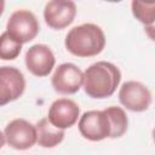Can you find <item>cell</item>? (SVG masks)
I'll return each mask as SVG.
<instances>
[{"label": "cell", "instance_id": "6da1fadb", "mask_svg": "<svg viewBox=\"0 0 155 155\" xmlns=\"http://www.w3.org/2000/svg\"><path fill=\"white\" fill-rule=\"evenodd\" d=\"M121 81L120 69L105 61L91 64L84 73L82 87L85 93L96 99L110 97L117 88Z\"/></svg>", "mask_w": 155, "mask_h": 155}, {"label": "cell", "instance_id": "7a4b0ae2", "mask_svg": "<svg viewBox=\"0 0 155 155\" xmlns=\"http://www.w3.org/2000/svg\"><path fill=\"white\" fill-rule=\"evenodd\" d=\"M64 45L65 48L76 57H93L104 50L105 35L99 25L84 23L68 31Z\"/></svg>", "mask_w": 155, "mask_h": 155}, {"label": "cell", "instance_id": "3957f363", "mask_svg": "<svg viewBox=\"0 0 155 155\" xmlns=\"http://www.w3.org/2000/svg\"><path fill=\"white\" fill-rule=\"evenodd\" d=\"M40 25L35 15L25 8L15 11L6 24L7 34L19 44L31 41L39 34Z\"/></svg>", "mask_w": 155, "mask_h": 155}, {"label": "cell", "instance_id": "277c9868", "mask_svg": "<svg viewBox=\"0 0 155 155\" xmlns=\"http://www.w3.org/2000/svg\"><path fill=\"white\" fill-rule=\"evenodd\" d=\"M80 134L91 142H99L111 136V126L108 115L104 110H90L80 116L79 124Z\"/></svg>", "mask_w": 155, "mask_h": 155}, {"label": "cell", "instance_id": "5b68a950", "mask_svg": "<svg viewBox=\"0 0 155 155\" xmlns=\"http://www.w3.org/2000/svg\"><path fill=\"white\" fill-rule=\"evenodd\" d=\"M4 140L8 147L16 150L30 149L35 143H38L36 127L24 119H15L5 127Z\"/></svg>", "mask_w": 155, "mask_h": 155}, {"label": "cell", "instance_id": "8992f818", "mask_svg": "<svg viewBox=\"0 0 155 155\" xmlns=\"http://www.w3.org/2000/svg\"><path fill=\"white\" fill-rule=\"evenodd\" d=\"M120 103L134 113L145 111L151 104V93L149 88L139 81H126L119 91Z\"/></svg>", "mask_w": 155, "mask_h": 155}, {"label": "cell", "instance_id": "52a82bcc", "mask_svg": "<svg viewBox=\"0 0 155 155\" xmlns=\"http://www.w3.org/2000/svg\"><path fill=\"white\" fill-rule=\"evenodd\" d=\"M84 82V73L79 67L73 63L59 64L52 78L51 84L53 90L61 94H74L76 93Z\"/></svg>", "mask_w": 155, "mask_h": 155}, {"label": "cell", "instance_id": "ba28073f", "mask_svg": "<svg viewBox=\"0 0 155 155\" xmlns=\"http://www.w3.org/2000/svg\"><path fill=\"white\" fill-rule=\"evenodd\" d=\"M76 16V5L70 0H52L45 5V23L56 30H62L74 22Z\"/></svg>", "mask_w": 155, "mask_h": 155}, {"label": "cell", "instance_id": "9c48e42d", "mask_svg": "<svg viewBox=\"0 0 155 155\" xmlns=\"http://www.w3.org/2000/svg\"><path fill=\"white\" fill-rule=\"evenodd\" d=\"M25 90L23 73L15 67L0 68V104L5 105L18 99Z\"/></svg>", "mask_w": 155, "mask_h": 155}, {"label": "cell", "instance_id": "30bf717a", "mask_svg": "<svg viewBox=\"0 0 155 155\" xmlns=\"http://www.w3.org/2000/svg\"><path fill=\"white\" fill-rule=\"evenodd\" d=\"M24 62L27 69L33 75L44 78L52 71L56 63V58L52 50L47 45L36 44L27 50Z\"/></svg>", "mask_w": 155, "mask_h": 155}, {"label": "cell", "instance_id": "8fae6325", "mask_svg": "<svg viewBox=\"0 0 155 155\" xmlns=\"http://www.w3.org/2000/svg\"><path fill=\"white\" fill-rule=\"evenodd\" d=\"M79 115L80 108L73 99L58 98L50 105L47 119L54 127L65 130L75 125Z\"/></svg>", "mask_w": 155, "mask_h": 155}, {"label": "cell", "instance_id": "7c38bea8", "mask_svg": "<svg viewBox=\"0 0 155 155\" xmlns=\"http://www.w3.org/2000/svg\"><path fill=\"white\" fill-rule=\"evenodd\" d=\"M38 144L42 148H54L64 139V130L54 127L47 117L39 120L35 125Z\"/></svg>", "mask_w": 155, "mask_h": 155}, {"label": "cell", "instance_id": "4fadbf2b", "mask_svg": "<svg viewBox=\"0 0 155 155\" xmlns=\"http://www.w3.org/2000/svg\"><path fill=\"white\" fill-rule=\"evenodd\" d=\"M104 113L108 115L110 126H111V136L110 138H120L122 137L128 126V119L125 113V110L120 107H108L104 109Z\"/></svg>", "mask_w": 155, "mask_h": 155}, {"label": "cell", "instance_id": "5bb4252c", "mask_svg": "<svg viewBox=\"0 0 155 155\" xmlns=\"http://www.w3.org/2000/svg\"><path fill=\"white\" fill-rule=\"evenodd\" d=\"M131 10L136 19L145 25H150L155 22V1H138L133 0L131 2Z\"/></svg>", "mask_w": 155, "mask_h": 155}, {"label": "cell", "instance_id": "9a60e30c", "mask_svg": "<svg viewBox=\"0 0 155 155\" xmlns=\"http://www.w3.org/2000/svg\"><path fill=\"white\" fill-rule=\"evenodd\" d=\"M22 50V44L13 40L7 31L5 30L1 34V45H0V58L4 61H12L18 57Z\"/></svg>", "mask_w": 155, "mask_h": 155}, {"label": "cell", "instance_id": "2e32d148", "mask_svg": "<svg viewBox=\"0 0 155 155\" xmlns=\"http://www.w3.org/2000/svg\"><path fill=\"white\" fill-rule=\"evenodd\" d=\"M144 31H145V34L148 35V38L150 40L155 41V22L153 24H150V25H145L144 27Z\"/></svg>", "mask_w": 155, "mask_h": 155}, {"label": "cell", "instance_id": "e0dca14e", "mask_svg": "<svg viewBox=\"0 0 155 155\" xmlns=\"http://www.w3.org/2000/svg\"><path fill=\"white\" fill-rule=\"evenodd\" d=\"M153 139H154V143H155V128L153 130Z\"/></svg>", "mask_w": 155, "mask_h": 155}]
</instances>
